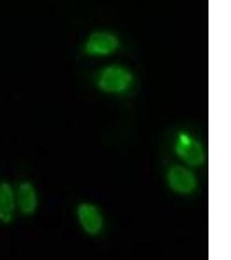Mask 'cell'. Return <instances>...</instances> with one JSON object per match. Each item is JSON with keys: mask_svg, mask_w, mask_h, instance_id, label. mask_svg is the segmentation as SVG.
<instances>
[{"mask_svg": "<svg viewBox=\"0 0 231 260\" xmlns=\"http://www.w3.org/2000/svg\"><path fill=\"white\" fill-rule=\"evenodd\" d=\"M96 87L107 95H123L134 84V75L125 65L113 63L107 65L99 71L96 77Z\"/></svg>", "mask_w": 231, "mask_h": 260, "instance_id": "6da1fadb", "label": "cell"}, {"mask_svg": "<svg viewBox=\"0 0 231 260\" xmlns=\"http://www.w3.org/2000/svg\"><path fill=\"white\" fill-rule=\"evenodd\" d=\"M173 150L184 165L200 168L206 161V152L201 142L191 134L181 130L175 136Z\"/></svg>", "mask_w": 231, "mask_h": 260, "instance_id": "7a4b0ae2", "label": "cell"}, {"mask_svg": "<svg viewBox=\"0 0 231 260\" xmlns=\"http://www.w3.org/2000/svg\"><path fill=\"white\" fill-rule=\"evenodd\" d=\"M166 183L170 190L181 196H189L198 189L199 180L190 167L174 164L167 169Z\"/></svg>", "mask_w": 231, "mask_h": 260, "instance_id": "3957f363", "label": "cell"}, {"mask_svg": "<svg viewBox=\"0 0 231 260\" xmlns=\"http://www.w3.org/2000/svg\"><path fill=\"white\" fill-rule=\"evenodd\" d=\"M121 41L115 33L110 30L94 31L87 38L83 49L87 55L93 57H106L115 53Z\"/></svg>", "mask_w": 231, "mask_h": 260, "instance_id": "277c9868", "label": "cell"}, {"mask_svg": "<svg viewBox=\"0 0 231 260\" xmlns=\"http://www.w3.org/2000/svg\"><path fill=\"white\" fill-rule=\"evenodd\" d=\"M77 222L82 230L90 237H96L105 228V219L101 209L91 202H82L75 211Z\"/></svg>", "mask_w": 231, "mask_h": 260, "instance_id": "5b68a950", "label": "cell"}, {"mask_svg": "<svg viewBox=\"0 0 231 260\" xmlns=\"http://www.w3.org/2000/svg\"><path fill=\"white\" fill-rule=\"evenodd\" d=\"M16 201L18 213L24 217L35 215L38 210V190L32 181L22 180L15 185Z\"/></svg>", "mask_w": 231, "mask_h": 260, "instance_id": "8992f818", "label": "cell"}, {"mask_svg": "<svg viewBox=\"0 0 231 260\" xmlns=\"http://www.w3.org/2000/svg\"><path fill=\"white\" fill-rule=\"evenodd\" d=\"M18 214L15 185L9 180H0V224L11 225Z\"/></svg>", "mask_w": 231, "mask_h": 260, "instance_id": "52a82bcc", "label": "cell"}]
</instances>
